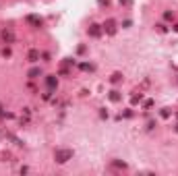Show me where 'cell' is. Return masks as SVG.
Instances as JSON below:
<instances>
[{"instance_id": "cell-1", "label": "cell", "mask_w": 178, "mask_h": 176, "mask_svg": "<svg viewBox=\"0 0 178 176\" xmlns=\"http://www.w3.org/2000/svg\"><path fill=\"white\" fill-rule=\"evenodd\" d=\"M54 160H56V164H66L69 160H72V149H56Z\"/></svg>"}, {"instance_id": "cell-2", "label": "cell", "mask_w": 178, "mask_h": 176, "mask_svg": "<svg viewBox=\"0 0 178 176\" xmlns=\"http://www.w3.org/2000/svg\"><path fill=\"white\" fill-rule=\"evenodd\" d=\"M104 31H106L108 35H114L116 33V21H114V19H108L106 23H104Z\"/></svg>"}, {"instance_id": "cell-3", "label": "cell", "mask_w": 178, "mask_h": 176, "mask_svg": "<svg viewBox=\"0 0 178 176\" xmlns=\"http://www.w3.org/2000/svg\"><path fill=\"white\" fill-rule=\"evenodd\" d=\"M46 85H48V89H50V91H54V89L58 87V79H56L54 75H50V77H46Z\"/></svg>"}, {"instance_id": "cell-4", "label": "cell", "mask_w": 178, "mask_h": 176, "mask_svg": "<svg viewBox=\"0 0 178 176\" xmlns=\"http://www.w3.org/2000/svg\"><path fill=\"white\" fill-rule=\"evenodd\" d=\"M27 23H31V25H35V27H42V17H35V15H29L27 17Z\"/></svg>"}, {"instance_id": "cell-5", "label": "cell", "mask_w": 178, "mask_h": 176, "mask_svg": "<svg viewBox=\"0 0 178 176\" xmlns=\"http://www.w3.org/2000/svg\"><path fill=\"white\" fill-rule=\"evenodd\" d=\"M2 37H4L6 44H12V42H15V33H12L11 29H4V31H2Z\"/></svg>"}, {"instance_id": "cell-6", "label": "cell", "mask_w": 178, "mask_h": 176, "mask_svg": "<svg viewBox=\"0 0 178 176\" xmlns=\"http://www.w3.org/2000/svg\"><path fill=\"white\" fill-rule=\"evenodd\" d=\"M89 35H91V37H99V35H102V27H99V25H91V27H89Z\"/></svg>"}, {"instance_id": "cell-7", "label": "cell", "mask_w": 178, "mask_h": 176, "mask_svg": "<svg viewBox=\"0 0 178 176\" xmlns=\"http://www.w3.org/2000/svg\"><path fill=\"white\" fill-rule=\"evenodd\" d=\"M27 58H29V62H37V60H39V52H37V50H29Z\"/></svg>"}, {"instance_id": "cell-8", "label": "cell", "mask_w": 178, "mask_h": 176, "mask_svg": "<svg viewBox=\"0 0 178 176\" xmlns=\"http://www.w3.org/2000/svg\"><path fill=\"white\" fill-rule=\"evenodd\" d=\"M27 75H29V79H37V77L42 75V70H39V69H37V66H35V69H31V70H29Z\"/></svg>"}, {"instance_id": "cell-9", "label": "cell", "mask_w": 178, "mask_h": 176, "mask_svg": "<svg viewBox=\"0 0 178 176\" xmlns=\"http://www.w3.org/2000/svg\"><path fill=\"white\" fill-rule=\"evenodd\" d=\"M110 100L112 102H120V93L118 91H110Z\"/></svg>"}, {"instance_id": "cell-10", "label": "cell", "mask_w": 178, "mask_h": 176, "mask_svg": "<svg viewBox=\"0 0 178 176\" xmlns=\"http://www.w3.org/2000/svg\"><path fill=\"white\" fill-rule=\"evenodd\" d=\"M120 79H122V75H120V73H114V75L110 77V81H112V83H118Z\"/></svg>"}, {"instance_id": "cell-11", "label": "cell", "mask_w": 178, "mask_h": 176, "mask_svg": "<svg viewBox=\"0 0 178 176\" xmlns=\"http://www.w3.org/2000/svg\"><path fill=\"white\" fill-rule=\"evenodd\" d=\"M112 166H114V168H122V170L126 168V164H124V162H112Z\"/></svg>"}, {"instance_id": "cell-12", "label": "cell", "mask_w": 178, "mask_h": 176, "mask_svg": "<svg viewBox=\"0 0 178 176\" xmlns=\"http://www.w3.org/2000/svg\"><path fill=\"white\" fill-rule=\"evenodd\" d=\"M172 17H174V12H170V11L164 12V19H166V21H172Z\"/></svg>"}, {"instance_id": "cell-13", "label": "cell", "mask_w": 178, "mask_h": 176, "mask_svg": "<svg viewBox=\"0 0 178 176\" xmlns=\"http://www.w3.org/2000/svg\"><path fill=\"white\" fill-rule=\"evenodd\" d=\"M2 56L8 58V56H11V48H4V50H2Z\"/></svg>"}, {"instance_id": "cell-14", "label": "cell", "mask_w": 178, "mask_h": 176, "mask_svg": "<svg viewBox=\"0 0 178 176\" xmlns=\"http://www.w3.org/2000/svg\"><path fill=\"white\" fill-rule=\"evenodd\" d=\"M160 114H162V118H168V116H170V110H168V108H164Z\"/></svg>"}, {"instance_id": "cell-15", "label": "cell", "mask_w": 178, "mask_h": 176, "mask_svg": "<svg viewBox=\"0 0 178 176\" xmlns=\"http://www.w3.org/2000/svg\"><path fill=\"white\" fill-rule=\"evenodd\" d=\"M79 66H81V69H83V70H91V69H93L91 64H85V62H83V64H79Z\"/></svg>"}, {"instance_id": "cell-16", "label": "cell", "mask_w": 178, "mask_h": 176, "mask_svg": "<svg viewBox=\"0 0 178 176\" xmlns=\"http://www.w3.org/2000/svg\"><path fill=\"white\" fill-rule=\"evenodd\" d=\"M157 31H162V33H166V31H168V27H166V25H157Z\"/></svg>"}, {"instance_id": "cell-17", "label": "cell", "mask_w": 178, "mask_h": 176, "mask_svg": "<svg viewBox=\"0 0 178 176\" xmlns=\"http://www.w3.org/2000/svg\"><path fill=\"white\" fill-rule=\"evenodd\" d=\"M120 2H124V4H131V0H120Z\"/></svg>"}, {"instance_id": "cell-18", "label": "cell", "mask_w": 178, "mask_h": 176, "mask_svg": "<svg viewBox=\"0 0 178 176\" xmlns=\"http://www.w3.org/2000/svg\"><path fill=\"white\" fill-rule=\"evenodd\" d=\"M176 133H178V124H176Z\"/></svg>"}, {"instance_id": "cell-19", "label": "cell", "mask_w": 178, "mask_h": 176, "mask_svg": "<svg viewBox=\"0 0 178 176\" xmlns=\"http://www.w3.org/2000/svg\"><path fill=\"white\" fill-rule=\"evenodd\" d=\"M176 118H178V112H176Z\"/></svg>"}]
</instances>
